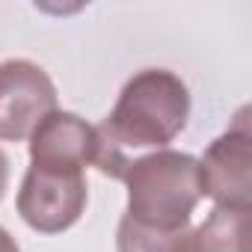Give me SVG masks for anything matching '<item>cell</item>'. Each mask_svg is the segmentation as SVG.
Wrapping results in <instances>:
<instances>
[{
    "label": "cell",
    "mask_w": 252,
    "mask_h": 252,
    "mask_svg": "<svg viewBox=\"0 0 252 252\" xmlns=\"http://www.w3.org/2000/svg\"><path fill=\"white\" fill-rule=\"evenodd\" d=\"M57 110V86L33 60L0 63V140H30L36 125Z\"/></svg>",
    "instance_id": "obj_5"
},
{
    "label": "cell",
    "mask_w": 252,
    "mask_h": 252,
    "mask_svg": "<svg viewBox=\"0 0 252 252\" xmlns=\"http://www.w3.org/2000/svg\"><path fill=\"white\" fill-rule=\"evenodd\" d=\"M190 119V89L166 68H143L122 86L110 116L98 125L104 137L128 149H166Z\"/></svg>",
    "instance_id": "obj_1"
},
{
    "label": "cell",
    "mask_w": 252,
    "mask_h": 252,
    "mask_svg": "<svg viewBox=\"0 0 252 252\" xmlns=\"http://www.w3.org/2000/svg\"><path fill=\"white\" fill-rule=\"evenodd\" d=\"M131 158L113 146L98 125H89L77 113L54 110L30 134V166L45 172H83L98 166L101 175L122 181Z\"/></svg>",
    "instance_id": "obj_3"
},
{
    "label": "cell",
    "mask_w": 252,
    "mask_h": 252,
    "mask_svg": "<svg viewBox=\"0 0 252 252\" xmlns=\"http://www.w3.org/2000/svg\"><path fill=\"white\" fill-rule=\"evenodd\" d=\"M89 190L83 172H45L30 166L18 190V214L39 234L68 231L86 211Z\"/></svg>",
    "instance_id": "obj_6"
},
{
    "label": "cell",
    "mask_w": 252,
    "mask_h": 252,
    "mask_svg": "<svg viewBox=\"0 0 252 252\" xmlns=\"http://www.w3.org/2000/svg\"><path fill=\"white\" fill-rule=\"evenodd\" d=\"M0 252H21V246H18V240L0 225Z\"/></svg>",
    "instance_id": "obj_10"
},
{
    "label": "cell",
    "mask_w": 252,
    "mask_h": 252,
    "mask_svg": "<svg viewBox=\"0 0 252 252\" xmlns=\"http://www.w3.org/2000/svg\"><path fill=\"white\" fill-rule=\"evenodd\" d=\"M122 181L128 187L125 217L155 228L187 225L202 199L199 160L175 149H158L131 160Z\"/></svg>",
    "instance_id": "obj_2"
},
{
    "label": "cell",
    "mask_w": 252,
    "mask_h": 252,
    "mask_svg": "<svg viewBox=\"0 0 252 252\" xmlns=\"http://www.w3.org/2000/svg\"><path fill=\"white\" fill-rule=\"evenodd\" d=\"M193 252H252V208L217 205L193 228Z\"/></svg>",
    "instance_id": "obj_7"
},
{
    "label": "cell",
    "mask_w": 252,
    "mask_h": 252,
    "mask_svg": "<svg viewBox=\"0 0 252 252\" xmlns=\"http://www.w3.org/2000/svg\"><path fill=\"white\" fill-rule=\"evenodd\" d=\"M6 190H9V158H6L3 149H0V202H3Z\"/></svg>",
    "instance_id": "obj_9"
},
{
    "label": "cell",
    "mask_w": 252,
    "mask_h": 252,
    "mask_svg": "<svg viewBox=\"0 0 252 252\" xmlns=\"http://www.w3.org/2000/svg\"><path fill=\"white\" fill-rule=\"evenodd\" d=\"M116 249L119 252H193V228H155L143 225L131 217H122L116 228Z\"/></svg>",
    "instance_id": "obj_8"
},
{
    "label": "cell",
    "mask_w": 252,
    "mask_h": 252,
    "mask_svg": "<svg viewBox=\"0 0 252 252\" xmlns=\"http://www.w3.org/2000/svg\"><path fill=\"white\" fill-rule=\"evenodd\" d=\"M199 190L222 208H252V134L246 110L199 160Z\"/></svg>",
    "instance_id": "obj_4"
}]
</instances>
